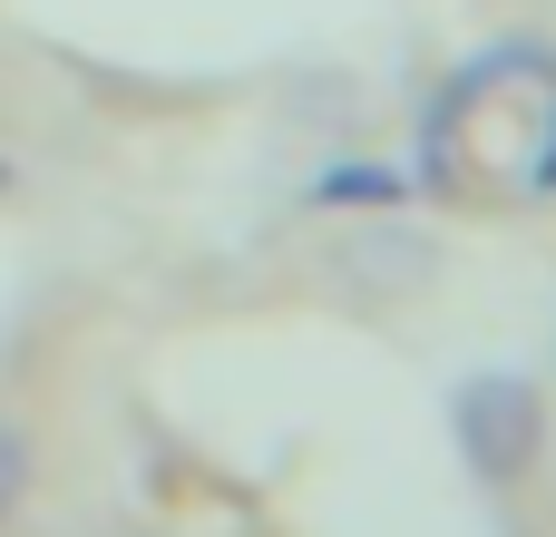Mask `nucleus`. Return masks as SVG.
Returning <instances> with one entry per match:
<instances>
[{"label":"nucleus","instance_id":"obj_1","mask_svg":"<svg viewBox=\"0 0 556 537\" xmlns=\"http://www.w3.org/2000/svg\"><path fill=\"white\" fill-rule=\"evenodd\" d=\"M459 450H469L479 479H518L538 460V391L508 382V372H479L459 391Z\"/></svg>","mask_w":556,"mask_h":537},{"label":"nucleus","instance_id":"obj_2","mask_svg":"<svg viewBox=\"0 0 556 537\" xmlns=\"http://www.w3.org/2000/svg\"><path fill=\"white\" fill-rule=\"evenodd\" d=\"M20 489H29V440H20V430L0 421V519L20 509Z\"/></svg>","mask_w":556,"mask_h":537}]
</instances>
